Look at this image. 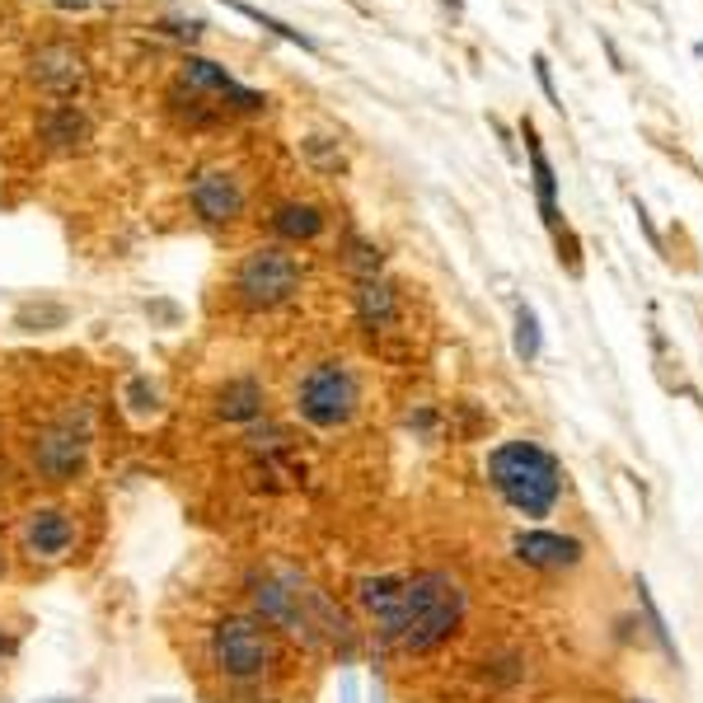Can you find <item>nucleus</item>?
I'll return each instance as SVG.
<instances>
[{"label": "nucleus", "instance_id": "obj_1", "mask_svg": "<svg viewBox=\"0 0 703 703\" xmlns=\"http://www.w3.org/2000/svg\"><path fill=\"white\" fill-rule=\"evenodd\" d=\"M464 586L451 573H413L399 581V596L395 605L370 619L376 623L380 642H389L395 652L408 657H422V652H437L445 638H451L460 623H464Z\"/></svg>", "mask_w": 703, "mask_h": 703}, {"label": "nucleus", "instance_id": "obj_2", "mask_svg": "<svg viewBox=\"0 0 703 703\" xmlns=\"http://www.w3.org/2000/svg\"><path fill=\"white\" fill-rule=\"evenodd\" d=\"M487 483L497 487V497L512 512L544 521L563 497V464L539 441H502L487 455Z\"/></svg>", "mask_w": 703, "mask_h": 703}, {"label": "nucleus", "instance_id": "obj_3", "mask_svg": "<svg viewBox=\"0 0 703 703\" xmlns=\"http://www.w3.org/2000/svg\"><path fill=\"white\" fill-rule=\"evenodd\" d=\"M207 661L230 685H259L282 661L277 629L263 623L259 615H225L207 633Z\"/></svg>", "mask_w": 703, "mask_h": 703}, {"label": "nucleus", "instance_id": "obj_4", "mask_svg": "<svg viewBox=\"0 0 703 703\" xmlns=\"http://www.w3.org/2000/svg\"><path fill=\"white\" fill-rule=\"evenodd\" d=\"M291 403H296V418L309 422L315 432H338V427H347L352 418H357L361 380H357V370H352L347 361L328 357V361H315L296 380V395H291Z\"/></svg>", "mask_w": 703, "mask_h": 703}, {"label": "nucleus", "instance_id": "obj_5", "mask_svg": "<svg viewBox=\"0 0 703 703\" xmlns=\"http://www.w3.org/2000/svg\"><path fill=\"white\" fill-rule=\"evenodd\" d=\"M305 286V267L296 263V253H286L282 244H263V249H249L240 267L230 277L234 301L253 315H267V309H282L286 301H296Z\"/></svg>", "mask_w": 703, "mask_h": 703}, {"label": "nucleus", "instance_id": "obj_6", "mask_svg": "<svg viewBox=\"0 0 703 703\" xmlns=\"http://www.w3.org/2000/svg\"><path fill=\"white\" fill-rule=\"evenodd\" d=\"M90 445H94V427H90V408L81 413H62L56 422L38 427L29 441V469L43 483H75L90 464Z\"/></svg>", "mask_w": 703, "mask_h": 703}, {"label": "nucleus", "instance_id": "obj_7", "mask_svg": "<svg viewBox=\"0 0 703 703\" xmlns=\"http://www.w3.org/2000/svg\"><path fill=\"white\" fill-rule=\"evenodd\" d=\"M188 207L192 217H198L202 225H234L244 217L249 207V192H244V179L225 165H202L198 174L188 179Z\"/></svg>", "mask_w": 703, "mask_h": 703}, {"label": "nucleus", "instance_id": "obj_8", "mask_svg": "<svg viewBox=\"0 0 703 703\" xmlns=\"http://www.w3.org/2000/svg\"><path fill=\"white\" fill-rule=\"evenodd\" d=\"M29 81H33V90H43L48 99H56V104L81 99L85 85H90V62H85V52L75 43L52 38V43L29 52Z\"/></svg>", "mask_w": 703, "mask_h": 703}, {"label": "nucleus", "instance_id": "obj_9", "mask_svg": "<svg viewBox=\"0 0 703 703\" xmlns=\"http://www.w3.org/2000/svg\"><path fill=\"white\" fill-rule=\"evenodd\" d=\"M179 81H183L188 90L207 94V99H217V108H221V113H267V94H263V90L240 85V81H234V75H230L221 62H211V56L183 52V62H179Z\"/></svg>", "mask_w": 703, "mask_h": 703}, {"label": "nucleus", "instance_id": "obj_10", "mask_svg": "<svg viewBox=\"0 0 703 703\" xmlns=\"http://www.w3.org/2000/svg\"><path fill=\"white\" fill-rule=\"evenodd\" d=\"M19 544L33 563H62L75 549V516L66 506H33L24 516V531H19Z\"/></svg>", "mask_w": 703, "mask_h": 703}, {"label": "nucleus", "instance_id": "obj_11", "mask_svg": "<svg viewBox=\"0 0 703 703\" xmlns=\"http://www.w3.org/2000/svg\"><path fill=\"white\" fill-rule=\"evenodd\" d=\"M38 141H43L48 150L56 155H75V150H85L94 141V123H90V113L75 104V99H62V104H48L43 113H38Z\"/></svg>", "mask_w": 703, "mask_h": 703}, {"label": "nucleus", "instance_id": "obj_12", "mask_svg": "<svg viewBox=\"0 0 703 703\" xmlns=\"http://www.w3.org/2000/svg\"><path fill=\"white\" fill-rule=\"evenodd\" d=\"M512 554L525 568H544V573H563V568H577L581 563V539L573 535H554V531H521L512 539Z\"/></svg>", "mask_w": 703, "mask_h": 703}, {"label": "nucleus", "instance_id": "obj_13", "mask_svg": "<svg viewBox=\"0 0 703 703\" xmlns=\"http://www.w3.org/2000/svg\"><path fill=\"white\" fill-rule=\"evenodd\" d=\"M352 305H357V324L366 328V334H389V328L403 319L399 286L385 282V277H361L357 291H352Z\"/></svg>", "mask_w": 703, "mask_h": 703}, {"label": "nucleus", "instance_id": "obj_14", "mask_svg": "<svg viewBox=\"0 0 703 703\" xmlns=\"http://www.w3.org/2000/svg\"><path fill=\"white\" fill-rule=\"evenodd\" d=\"M217 418L221 422H234V427H253L263 413H267V389L259 376H234L217 389Z\"/></svg>", "mask_w": 703, "mask_h": 703}, {"label": "nucleus", "instance_id": "obj_15", "mask_svg": "<svg viewBox=\"0 0 703 703\" xmlns=\"http://www.w3.org/2000/svg\"><path fill=\"white\" fill-rule=\"evenodd\" d=\"M324 225H328L324 207H315V202H301V198H286V202H277V207H272V217H267V230L277 234L282 244H309V240H319V234H324Z\"/></svg>", "mask_w": 703, "mask_h": 703}, {"label": "nucleus", "instance_id": "obj_16", "mask_svg": "<svg viewBox=\"0 0 703 703\" xmlns=\"http://www.w3.org/2000/svg\"><path fill=\"white\" fill-rule=\"evenodd\" d=\"M521 136H525V155H531V179H535L539 221L558 234V174H554L549 155H544V146H539V132H535V123H521Z\"/></svg>", "mask_w": 703, "mask_h": 703}, {"label": "nucleus", "instance_id": "obj_17", "mask_svg": "<svg viewBox=\"0 0 703 703\" xmlns=\"http://www.w3.org/2000/svg\"><path fill=\"white\" fill-rule=\"evenodd\" d=\"M225 10H234V14H244V19H253L263 33H272V38H282V43H291V48H301V52H319V43L309 33H301V29H291L286 19H277V14H267V10H259V6H249V0H221Z\"/></svg>", "mask_w": 703, "mask_h": 703}, {"label": "nucleus", "instance_id": "obj_18", "mask_svg": "<svg viewBox=\"0 0 703 703\" xmlns=\"http://www.w3.org/2000/svg\"><path fill=\"white\" fill-rule=\"evenodd\" d=\"M165 99H169V108H174V113H179V117H183V123H188V127H211V123H217V117H221V108H217V104H211V99H207V94H198V90H188L183 81H179V85H174V90L165 94Z\"/></svg>", "mask_w": 703, "mask_h": 703}, {"label": "nucleus", "instance_id": "obj_19", "mask_svg": "<svg viewBox=\"0 0 703 703\" xmlns=\"http://www.w3.org/2000/svg\"><path fill=\"white\" fill-rule=\"evenodd\" d=\"M343 267L347 272H357V282L361 277H380V249L370 244V240H361L357 230H347V240H343Z\"/></svg>", "mask_w": 703, "mask_h": 703}, {"label": "nucleus", "instance_id": "obj_20", "mask_svg": "<svg viewBox=\"0 0 703 703\" xmlns=\"http://www.w3.org/2000/svg\"><path fill=\"white\" fill-rule=\"evenodd\" d=\"M155 33H165V38H174V43H198V38L207 33V19L202 14H188V10H165L160 19L150 24Z\"/></svg>", "mask_w": 703, "mask_h": 703}, {"label": "nucleus", "instance_id": "obj_21", "mask_svg": "<svg viewBox=\"0 0 703 703\" xmlns=\"http://www.w3.org/2000/svg\"><path fill=\"white\" fill-rule=\"evenodd\" d=\"M301 155H305V165L315 174H338L347 165L343 146L334 141V136H301Z\"/></svg>", "mask_w": 703, "mask_h": 703}, {"label": "nucleus", "instance_id": "obj_22", "mask_svg": "<svg viewBox=\"0 0 703 703\" xmlns=\"http://www.w3.org/2000/svg\"><path fill=\"white\" fill-rule=\"evenodd\" d=\"M123 403L132 408L136 418H155V413H160V385H155L150 376H132L123 385Z\"/></svg>", "mask_w": 703, "mask_h": 703}, {"label": "nucleus", "instance_id": "obj_23", "mask_svg": "<svg viewBox=\"0 0 703 703\" xmlns=\"http://www.w3.org/2000/svg\"><path fill=\"white\" fill-rule=\"evenodd\" d=\"M638 605H642V615H648V629H652V638L661 642V652H667L675 667H680V648H675V638H671V629H667V615L657 610V600H652V591H648V581L638 577Z\"/></svg>", "mask_w": 703, "mask_h": 703}, {"label": "nucleus", "instance_id": "obj_24", "mask_svg": "<svg viewBox=\"0 0 703 703\" xmlns=\"http://www.w3.org/2000/svg\"><path fill=\"white\" fill-rule=\"evenodd\" d=\"M539 343H544V338H539V315H535L531 305H521V309H516V343H512L516 357H521V361H535V357H539Z\"/></svg>", "mask_w": 703, "mask_h": 703}, {"label": "nucleus", "instance_id": "obj_25", "mask_svg": "<svg viewBox=\"0 0 703 703\" xmlns=\"http://www.w3.org/2000/svg\"><path fill=\"white\" fill-rule=\"evenodd\" d=\"M24 334H48V328H62L66 324V305H24L14 319Z\"/></svg>", "mask_w": 703, "mask_h": 703}, {"label": "nucleus", "instance_id": "obj_26", "mask_svg": "<svg viewBox=\"0 0 703 703\" xmlns=\"http://www.w3.org/2000/svg\"><path fill=\"white\" fill-rule=\"evenodd\" d=\"M535 75H539V90H544V99H549L554 108H563V99H558V85H554V66H549V56H535Z\"/></svg>", "mask_w": 703, "mask_h": 703}, {"label": "nucleus", "instance_id": "obj_27", "mask_svg": "<svg viewBox=\"0 0 703 703\" xmlns=\"http://www.w3.org/2000/svg\"><path fill=\"white\" fill-rule=\"evenodd\" d=\"M52 6H56V10H62V14H75V10H90V6H94V0H52Z\"/></svg>", "mask_w": 703, "mask_h": 703}, {"label": "nucleus", "instance_id": "obj_28", "mask_svg": "<svg viewBox=\"0 0 703 703\" xmlns=\"http://www.w3.org/2000/svg\"><path fill=\"white\" fill-rule=\"evenodd\" d=\"M441 10H451V14L460 19V14H464V0H441Z\"/></svg>", "mask_w": 703, "mask_h": 703}, {"label": "nucleus", "instance_id": "obj_29", "mask_svg": "<svg viewBox=\"0 0 703 703\" xmlns=\"http://www.w3.org/2000/svg\"><path fill=\"white\" fill-rule=\"evenodd\" d=\"M6 652H14V642H10L6 633H0V657H6Z\"/></svg>", "mask_w": 703, "mask_h": 703}, {"label": "nucleus", "instance_id": "obj_30", "mask_svg": "<svg viewBox=\"0 0 703 703\" xmlns=\"http://www.w3.org/2000/svg\"><path fill=\"white\" fill-rule=\"evenodd\" d=\"M343 703H357V694H352V685H347V694H343Z\"/></svg>", "mask_w": 703, "mask_h": 703}, {"label": "nucleus", "instance_id": "obj_31", "mask_svg": "<svg viewBox=\"0 0 703 703\" xmlns=\"http://www.w3.org/2000/svg\"><path fill=\"white\" fill-rule=\"evenodd\" d=\"M0 577H6V549H0Z\"/></svg>", "mask_w": 703, "mask_h": 703}, {"label": "nucleus", "instance_id": "obj_32", "mask_svg": "<svg viewBox=\"0 0 703 703\" xmlns=\"http://www.w3.org/2000/svg\"><path fill=\"white\" fill-rule=\"evenodd\" d=\"M52 703H75V699H52Z\"/></svg>", "mask_w": 703, "mask_h": 703}, {"label": "nucleus", "instance_id": "obj_33", "mask_svg": "<svg viewBox=\"0 0 703 703\" xmlns=\"http://www.w3.org/2000/svg\"><path fill=\"white\" fill-rule=\"evenodd\" d=\"M150 703H174V699H150Z\"/></svg>", "mask_w": 703, "mask_h": 703}, {"label": "nucleus", "instance_id": "obj_34", "mask_svg": "<svg viewBox=\"0 0 703 703\" xmlns=\"http://www.w3.org/2000/svg\"><path fill=\"white\" fill-rule=\"evenodd\" d=\"M633 703H652V699H633Z\"/></svg>", "mask_w": 703, "mask_h": 703}, {"label": "nucleus", "instance_id": "obj_35", "mask_svg": "<svg viewBox=\"0 0 703 703\" xmlns=\"http://www.w3.org/2000/svg\"><path fill=\"white\" fill-rule=\"evenodd\" d=\"M376 703H380V694H376Z\"/></svg>", "mask_w": 703, "mask_h": 703}, {"label": "nucleus", "instance_id": "obj_36", "mask_svg": "<svg viewBox=\"0 0 703 703\" xmlns=\"http://www.w3.org/2000/svg\"><path fill=\"white\" fill-rule=\"evenodd\" d=\"M352 6H357V0H352Z\"/></svg>", "mask_w": 703, "mask_h": 703}]
</instances>
